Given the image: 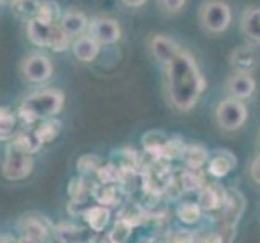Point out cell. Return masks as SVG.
<instances>
[{
	"mask_svg": "<svg viewBox=\"0 0 260 243\" xmlns=\"http://www.w3.org/2000/svg\"><path fill=\"white\" fill-rule=\"evenodd\" d=\"M169 97L177 109L189 110L205 88V79L189 52L181 51L168 65Z\"/></svg>",
	"mask_w": 260,
	"mask_h": 243,
	"instance_id": "1",
	"label": "cell"
},
{
	"mask_svg": "<svg viewBox=\"0 0 260 243\" xmlns=\"http://www.w3.org/2000/svg\"><path fill=\"white\" fill-rule=\"evenodd\" d=\"M63 107V93L59 89H41L23 99L20 117L26 124H35L41 118L54 117Z\"/></svg>",
	"mask_w": 260,
	"mask_h": 243,
	"instance_id": "2",
	"label": "cell"
},
{
	"mask_svg": "<svg viewBox=\"0 0 260 243\" xmlns=\"http://www.w3.org/2000/svg\"><path fill=\"white\" fill-rule=\"evenodd\" d=\"M199 20L203 29L211 34H219L231 24V8L223 0H207L200 7Z\"/></svg>",
	"mask_w": 260,
	"mask_h": 243,
	"instance_id": "3",
	"label": "cell"
},
{
	"mask_svg": "<svg viewBox=\"0 0 260 243\" xmlns=\"http://www.w3.org/2000/svg\"><path fill=\"white\" fill-rule=\"evenodd\" d=\"M215 117H216L218 125L223 130H226V132H234V130L241 128L244 125V122H246L247 107L242 101L228 97V99L221 101L216 105Z\"/></svg>",
	"mask_w": 260,
	"mask_h": 243,
	"instance_id": "4",
	"label": "cell"
},
{
	"mask_svg": "<svg viewBox=\"0 0 260 243\" xmlns=\"http://www.w3.org/2000/svg\"><path fill=\"white\" fill-rule=\"evenodd\" d=\"M32 157L26 152H21L20 149H16L15 146L8 144L5 160L2 166L4 177L8 180H23L26 178L31 170H32Z\"/></svg>",
	"mask_w": 260,
	"mask_h": 243,
	"instance_id": "5",
	"label": "cell"
},
{
	"mask_svg": "<svg viewBox=\"0 0 260 243\" xmlns=\"http://www.w3.org/2000/svg\"><path fill=\"white\" fill-rule=\"evenodd\" d=\"M21 71L24 78L31 83H44L52 76V63L44 54H31L21 63Z\"/></svg>",
	"mask_w": 260,
	"mask_h": 243,
	"instance_id": "6",
	"label": "cell"
},
{
	"mask_svg": "<svg viewBox=\"0 0 260 243\" xmlns=\"http://www.w3.org/2000/svg\"><path fill=\"white\" fill-rule=\"evenodd\" d=\"M122 29L120 24L112 20V18H94L93 21H89L88 26V36H91L98 44H114L120 39Z\"/></svg>",
	"mask_w": 260,
	"mask_h": 243,
	"instance_id": "7",
	"label": "cell"
},
{
	"mask_svg": "<svg viewBox=\"0 0 260 243\" xmlns=\"http://www.w3.org/2000/svg\"><path fill=\"white\" fill-rule=\"evenodd\" d=\"M150 49L154 59L162 65H169L181 52V47L176 40L165 34H154L150 39Z\"/></svg>",
	"mask_w": 260,
	"mask_h": 243,
	"instance_id": "8",
	"label": "cell"
},
{
	"mask_svg": "<svg viewBox=\"0 0 260 243\" xmlns=\"http://www.w3.org/2000/svg\"><path fill=\"white\" fill-rule=\"evenodd\" d=\"M226 89L233 99H249L255 91V79L252 78L250 73H234L228 79Z\"/></svg>",
	"mask_w": 260,
	"mask_h": 243,
	"instance_id": "9",
	"label": "cell"
},
{
	"mask_svg": "<svg viewBox=\"0 0 260 243\" xmlns=\"http://www.w3.org/2000/svg\"><path fill=\"white\" fill-rule=\"evenodd\" d=\"M59 26L67 32L70 37L73 36H83L85 31L89 26V20L86 18V15L83 12H78V10H69L62 15Z\"/></svg>",
	"mask_w": 260,
	"mask_h": 243,
	"instance_id": "10",
	"label": "cell"
},
{
	"mask_svg": "<svg viewBox=\"0 0 260 243\" xmlns=\"http://www.w3.org/2000/svg\"><path fill=\"white\" fill-rule=\"evenodd\" d=\"M257 60H258L257 52L249 46L234 49L230 55V63L236 70V73H250L252 68L257 65Z\"/></svg>",
	"mask_w": 260,
	"mask_h": 243,
	"instance_id": "11",
	"label": "cell"
},
{
	"mask_svg": "<svg viewBox=\"0 0 260 243\" xmlns=\"http://www.w3.org/2000/svg\"><path fill=\"white\" fill-rule=\"evenodd\" d=\"M72 49H73V55H75L80 62H91L96 59V55L100 54V44L88 34H83L73 40Z\"/></svg>",
	"mask_w": 260,
	"mask_h": 243,
	"instance_id": "12",
	"label": "cell"
},
{
	"mask_svg": "<svg viewBox=\"0 0 260 243\" xmlns=\"http://www.w3.org/2000/svg\"><path fill=\"white\" fill-rule=\"evenodd\" d=\"M54 24H47L39 21L38 18L28 21L26 24V36L32 44L38 47H47L49 46V37H51Z\"/></svg>",
	"mask_w": 260,
	"mask_h": 243,
	"instance_id": "13",
	"label": "cell"
},
{
	"mask_svg": "<svg viewBox=\"0 0 260 243\" xmlns=\"http://www.w3.org/2000/svg\"><path fill=\"white\" fill-rule=\"evenodd\" d=\"M20 229L23 232V237L36 243H44L49 235L47 227L38 217H23L20 222Z\"/></svg>",
	"mask_w": 260,
	"mask_h": 243,
	"instance_id": "14",
	"label": "cell"
},
{
	"mask_svg": "<svg viewBox=\"0 0 260 243\" xmlns=\"http://www.w3.org/2000/svg\"><path fill=\"white\" fill-rule=\"evenodd\" d=\"M241 28L250 40L260 43V8H247L244 12Z\"/></svg>",
	"mask_w": 260,
	"mask_h": 243,
	"instance_id": "15",
	"label": "cell"
},
{
	"mask_svg": "<svg viewBox=\"0 0 260 243\" xmlns=\"http://www.w3.org/2000/svg\"><path fill=\"white\" fill-rule=\"evenodd\" d=\"M223 202H224V194L218 185H208L202 190L200 198H199L200 208L207 211H213V209L221 208Z\"/></svg>",
	"mask_w": 260,
	"mask_h": 243,
	"instance_id": "16",
	"label": "cell"
},
{
	"mask_svg": "<svg viewBox=\"0 0 260 243\" xmlns=\"http://www.w3.org/2000/svg\"><path fill=\"white\" fill-rule=\"evenodd\" d=\"M41 0H16L12 4V12L16 18L23 21H31L38 16Z\"/></svg>",
	"mask_w": 260,
	"mask_h": 243,
	"instance_id": "17",
	"label": "cell"
},
{
	"mask_svg": "<svg viewBox=\"0 0 260 243\" xmlns=\"http://www.w3.org/2000/svg\"><path fill=\"white\" fill-rule=\"evenodd\" d=\"M59 133H60V122L55 118H47L43 124H39V127L36 128L35 138H36V141L43 146V144L54 141Z\"/></svg>",
	"mask_w": 260,
	"mask_h": 243,
	"instance_id": "18",
	"label": "cell"
},
{
	"mask_svg": "<svg viewBox=\"0 0 260 243\" xmlns=\"http://www.w3.org/2000/svg\"><path fill=\"white\" fill-rule=\"evenodd\" d=\"M219 154L210 160L208 164V170L211 175L215 177H223L226 175L230 170L233 169V166L236 164V159L230 154V151H218Z\"/></svg>",
	"mask_w": 260,
	"mask_h": 243,
	"instance_id": "19",
	"label": "cell"
},
{
	"mask_svg": "<svg viewBox=\"0 0 260 243\" xmlns=\"http://www.w3.org/2000/svg\"><path fill=\"white\" fill-rule=\"evenodd\" d=\"M181 157L185 162L187 169H200L203 166V162L208 159V154H207L205 149L202 148V146L190 144V146H187V148L184 149Z\"/></svg>",
	"mask_w": 260,
	"mask_h": 243,
	"instance_id": "20",
	"label": "cell"
},
{
	"mask_svg": "<svg viewBox=\"0 0 260 243\" xmlns=\"http://www.w3.org/2000/svg\"><path fill=\"white\" fill-rule=\"evenodd\" d=\"M85 219H86L88 225L91 227L94 232H101L109 221V211L104 206L89 208L85 213Z\"/></svg>",
	"mask_w": 260,
	"mask_h": 243,
	"instance_id": "21",
	"label": "cell"
},
{
	"mask_svg": "<svg viewBox=\"0 0 260 243\" xmlns=\"http://www.w3.org/2000/svg\"><path fill=\"white\" fill-rule=\"evenodd\" d=\"M36 18L43 23H47V24H59L57 21H60V18H62L60 7L55 2H52V0H44V2H41Z\"/></svg>",
	"mask_w": 260,
	"mask_h": 243,
	"instance_id": "22",
	"label": "cell"
},
{
	"mask_svg": "<svg viewBox=\"0 0 260 243\" xmlns=\"http://www.w3.org/2000/svg\"><path fill=\"white\" fill-rule=\"evenodd\" d=\"M16 127V115L12 109L0 107V140H10Z\"/></svg>",
	"mask_w": 260,
	"mask_h": 243,
	"instance_id": "23",
	"label": "cell"
},
{
	"mask_svg": "<svg viewBox=\"0 0 260 243\" xmlns=\"http://www.w3.org/2000/svg\"><path fill=\"white\" fill-rule=\"evenodd\" d=\"M70 36L65 32L59 24H54L51 31V37H49V49H52L54 52H62L70 46Z\"/></svg>",
	"mask_w": 260,
	"mask_h": 243,
	"instance_id": "24",
	"label": "cell"
},
{
	"mask_svg": "<svg viewBox=\"0 0 260 243\" xmlns=\"http://www.w3.org/2000/svg\"><path fill=\"white\" fill-rule=\"evenodd\" d=\"M202 183H203V175L199 169H185L181 175V188L187 191L200 188Z\"/></svg>",
	"mask_w": 260,
	"mask_h": 243,
	"instance_id": "25",
	"label": "cell"
},
{
	"mask_svg": "<svg viewBox=\"0 0 260 243\" xmlns=\"http://www.w3.org/2000/svg\"><path fill=\"white\" fill-rule=\"evenodd\" d=\"M10 144L15 146L16 149H20L21 152H26V154H32V152H36L41 148V144L36 141V138L32 140V138H29L28 135H24V133H18L15 138H12Z\"/></svg>",
	"mask_w": 260,
	"mask_h": 243,
	"instance_id": "26",
	"label": "cell"
},
{
	"mask_svg": "<svg viewBox=\"0 0 260 243\" xmlns=\"http://www.w3.org/2000/svg\"><path fill=\"white\" fill-rule=\"evenodd\" d=\"M184 149H185V146L181 138H171V140H166L165 146H162L161 157H166V159L181 157Z\"/></svg>",
	"mask_w": 260,
	"mask_h": 243,
	"instance_id": "27",
	"label": "cell"
},
{
	"mask_svg": "<svg viewBox=\"0 0 260 243\" xmlns=\"http://www.w3.org/2000/svg\"><path fill=\"white\" fill-rule=\"evenodd\" d=\"M177 216L181 221L187 224H193V222H197L200 217V206L195 205V202H184V205L179 206Z\"/></svg>",
	"mask_w": 260,
	"mask_h": 243,
	"instance_id": "28",
	"label": "cell"
},
{
	"mask_svg": "<svg viewBox=\"0 0 260 243\" xmlns=\"http://www.w3.org/2000/svg\"><path fill=\"white\" fill-rule=\"evenodd\" d=\"M130 229H132V225L127 221H124V219H119L111 233V243H125V240L130 235Z\"/></svg>",
	"mask_w": 260,
	"mask_h": 243,
	"instance_id": "29",
	"label": "cell"
},
{
	"mask_svg": "<svg viewBox=\"0 0 260 243\" xmlns=\"http://www.w3.org/2000/svg\"><path fill=\"white\" fill-rule=\"evenodd\" d=\"M96 198L101 205L114 206L119 202V190L114 188V186H103L96 191Z\"/></svg>",
	"mask_w": 260,
	"mask_h": 243,
	"instance_id": "30",
	"label": "cell"
},
{
	"mask_svg": "<svg viewBox=\"0 0 260 243\" xmlns=\"http://www.w3.org/2000/svg\"><path fill=\"white\" fill-rule=\"evenodd\" d=\"M81 229H77L73 225H60L57 229V237L63 243H77L80 240Z\"/></svg>",
	"mask_w": 260,
	"mask_h": 243,
	"instance_id": "31",
	"label": "cell"
},
{
	"mask_svg": "<svg viewBox=\"0 0 260 243\" xmlns=\"http://www.w3.org/2000/svg\"><path fill=\"white\" fill-rule=\"evenodd\" d=\"M100 166H101L100 157H98V156H91V154L80 157V160H78V170H80L81 174L94 172V170L100 169Z\"/></svg>",
	"mask_w": 260,
	"mask_h": 243,
	"instance_id": "32",
	"label": "cell"
},
{
	"mask_svg": "<svg viewBox=\"0 0 260 243\" xmlns=\"http://www.w3.org/2000/svg\"><path fill=\"white\" fill-rule=\"evenodd\" d=\"M185 0H158V7L162 13L174 15L179 13L184 8Z\"/></svg>",
	"mask_w": 260,
	"mask_h": 243,
	"instance_id": "33",
	"label": "cell"
},
{
	"mask_svg": "<svg viewBox=\"0 0 260 243\" xmlns=\"http://www.w3.org/2000/svg\"><path fill=\"white\" fill-rule=\"evenodd\" d=\"M69 191H70V196L75 201H83V198L86 196V186H85L83 178H73L69 186Z\"/></svg>",
	"mask_w": 260,
	"mask_h": 243,
	"instance_id": "34",
	"label": "cell"
},
{
	"mask_svg": "<svg viewBox=\"0 0 260 243\" xmlns=\"http://www.w3.org/2000/svg\"><path fill=\"white\" fill-rule=\"evenodd\" d=\"M98 174H100V178H101V182L104 183H108V182H114V180H119V169L116 166H112V164H108V166H104V167H100L98 169Z\"/></svg>",
	"mask_w": 260,
	"mask_h": 243,
	"instance_id": "35",
	"label": "cell"
},
{
	"mask_svg": "<svg viewBox=\"0 0 260 243\" xmlns=\"http://www.w3.org/2000/svg\"><path fill=\"white\" fill-rule=\"evenodd\" d=\"M193 243H223V237L215 232H199L193 235Z\"/></svg>",
	"mask_w": 260,
	"mask_h": 243,
	"instance_id": "36",
	"label": "cell"
},
{
	"mask_svg": "<svg viewBox=\"0 0 260 243\" xmlns=\"http://www.w3.org/2000/svg\"><path fill=\"white\" fill-rule=\"evenodd\" d=\"M171 243H193V233L189 230H179L173 235Z\"/></svg>",
	"mask_w": 260,
	"mask_h": 243,
	"instance_id": "37",
	"label": "cell"
},
{
	"mask_svg": "<svg viewBox=\"0 0 260 243\" xmlns=\"http://www.w3.org/2000/svg\"><path fill=\"white\" fill-rule=\"evenodd\" d=\"M250 175H252V178H254V182L260 183V156H257L254 159V162H252V166H250Z\"/></svg>",
	"mask_w": 260,
	"mask_h": 243,
	"instance_id": "38",
	"label": "cell"
},
{
	"mask_svg": "<svg viewBox=\"0 0 260 243\" xmlns=\"http://www.w3.org/2000/svg\"><path fill=\"white\" fill-rule=\"evenodd\" d=\"M122 4H125L127 7H134V8H138V7H142L146 0H120Z\"/></svg>",
	"mask_w": 260,
	"mask_h": 243,
	"instance_id": "39",
	"label": "cell"
},
{
	"mask_svg": "<svg viewBox=\"0 0 260 243\" xmlns=\"http://www.w3.org/2000/svg\"><path fill=\"white\" fill-rule=\"evenodd\" d=\"M16 243H36V241H32V240H29V238H26V237H21Z\"/></svg>",
	"mask_w": 260,
	"mask_h": 243,
	"instance_id": "40",
	"label": "cell"
},
{
	"mask_svg": "<svg viewBox=\"0 0 260 243\" xmlns=\"http://www.w3.org/2000/svg\"><path fill=\"white\" fill-rule=\"evenodd\" d=\"M4 2H8V4H13V2H16V0H4Z\"/></svg>",
	"mask_w": 260,
	"mask_h": 243,
	"instance_id": "41",
	"label": "cell"
}]
</instances>
